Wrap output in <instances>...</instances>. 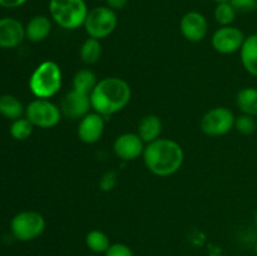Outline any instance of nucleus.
Instances as JSON below:
<instances>
[{"label": "nucleus", "mask_w": 257, "mask_h": 256, "mask_svg": "<svg viewBox=\"0 0 257 256\" xmlns=\"http://www.w3.org/2000/svg\"><path fill=\"white\" fill-rule=\"evenodd\" d=\"M253 220H255V225L257 226V210H256V212H255V218H253Z\"/></svg>", "instance_id": "nucleus-32"}, {"label": "nucleus", "mask_w": 257, "mask_h": 256, "mask_svg": "<svg viewBox=\"0 0 257 256\" xmlns=\"http://www.w3.org/2000/svg\"><path fill=\"white\" fill-rule=\"evenodd\" d=\"M28 0H0V7L7 8V9H15L22 5H24Z\"/></svg>", "instance_id": "nucleus-29"}, {"label": "nucleus", "mask_w": 257, "mask_h": 256, "mask_svg": "<svg viewBox=\"0 0 257 256\" xmlns=\"http://www.w3.org/2000/svg\"><path fill=\"white\" fill-rule=\"evenodd\" d=\"M25 39V27L12 17L0 18V48L13 49Z\"/></svg>", "instance_id": "nucleus-14"}, {"label": "nucleus", "mask_w": 257, "mask_h": 256, "mask_svg": "<svg viewBox=\"0 0 257 256\" xmlns=\"http://www.w3.org/2000/svg\"><path fill=\"white\" fill-rule=\"evenodd\" d=\"M45 218L37 211H22L13 217L10 231L19 241H32L43 235L45 231Z\"/></svg>", "instance_id": "nucleus-6"}, {"label": "nucleus", "mask_w": 257, "mask_h": 256, "mask_svg": "<svg viewBox=\"0 0 257 256\" xmlns=\"http://www.w3.org/2000/svg\"><path fill=\"white\" fill-rule=\"evenodd\" d=\"M236 115L226 107H215L206 112L201 118L200 127L210 137H221L235 128Z\"/></svg>", "instance_id": "nucleus-8"}, {"label": "nucleus", "mask_w": 257, "mask_h": 256, "mask_svg": "<svg viewBox=\"0 0 257 256\" xmlns=\"http://www.w3.org/2000/svg\"><path fill=\"white\" fill-rule=\"evenodd\" d=\"M104 256H135L132 248L123 242H114L105 251Z\"/></svg>", "instance_id": "nucleus-27"}, {"label": "nucleus", "mask_w": 257, "mask_h": 256, "mask_svg": "<svg viewBox=\"0 0 257 256\" xmlns=\"http://www.w3.org/2000/svg\"><path fill=\"white\" fill-rule=\"evenodd\" d=\"M48 9L50 19L65 30L83 27L89 12L85 0H49Z\"/></svg>", "instance_id": "nucleus-4"}, {"label": "nucleus", "mask_w": 257, "mask_h": 256, "mask_svg": "<svg viewBox=\"0 0 257 256\" xmlns=\"http://www.w3.org/2000/svg\"><path fill=\"white\" fill-rule=\"evenodd\" d=\"M118 25V17L115 10L109 7H95L89 9L83 28L88 37L102 40L109 37Z\"/></svg>", "instance_id": "nucleus-5"}, {"label": "nucleus", "mask_w": 257, "mask_h": 256, "mask_svg": "<svg viewBox=\"0 0 257 256\" xmlns=\"http://www.w3.org/2000/svg\"><path fill=\"white\" fill-rule=\"evenodd\" d=\"M240 60L246 72L257 78V33L246 37L240 49Z\"/></svg>", "instance_id": "nucleus-17"}, {"label": "nucleus", "mask_w": 257, "mask_h": 256, "mask_svg": "<svg viewBox=\"0 0 257 256\" xmlns=\"http://www.w3.org/2000/svg\"><path fill=\"white\" fill-rule=\"evenodd\" d=\"M237 13H253L257 10V0H230Z\"/></svg>", "instance_id": "nucleus-28"}, {"label": "nucleus", "mask_w": 257, "mask_h": 256, "mask_svg": "<svg viewBox=\"0 0 257 256\" xmlns=\"http://www.w3.org/2000/svg\"><path fill=\"white\" fill-rule=\"evenodd\" d=\"M99 80L97 79V75L93 70L90 69H79L73 77V89L77 92L84 93V94L90 95L93 89L95 88L97 83Z\"/></svg>", "instance_id": "nucleus-20"}, {"label": "nucleus", "mask_w": 257, "mask_h": 256, "mask_svg": "<svg viewBox=\"0 0 257 256\" xmlns=\"http://www.w3.org/2000/svg\"><path fill=\"white\" fill-rule=\"evenodd\" d=\"M88 256H99V255H95V253H92V255H88Z\"/></svg>", "instance_id": "nucleus-34"}, {"label": "nucleus", "mask_w": 257, "mask_h": 256, "mask_svg": "<svg viewBox=\"0 0 257 256\" xmlns=\"http://www.w3.org/2000/svg\"><path fill=\"white\" fill-rule=\"evenodd\" d=\"M79 57L82 62L85 63V64H95L100 59V57H102V44H100V40L88 37L80 45Z\"/></svg>", "instance_id": "nucleus-21"}, {"label": "nucleus", "mask_w": 257, "mask_h": 256, "mask_svg": "<svg viewBox=\"0 0 257 256\" xmlns=\"http://www.w3.org/2000/svg\"><path fill=\"white\" fill-rule=\"evenodd\" d=\"M142 157L151 173L158 177H168L182 167L185 152L176 141L160 137L146 145Z\"/></svg>", "instance_id": "nucleus-1"}, {"label": "nucleus", "mask_w": 257, "mask_h": 256, "mask_svg": "<svg viewBox=\"0 0 257 256\" xmlns=\"http://www.w3.org/2000/svg\"><path fill=\"white\" fill-rule=\"evenodd\" d=\"M105 128V118L95 112H89L79 119L78 123V138L83 143L94 145L103 137Z\"/></svg>", "instance_id": "nucleus-13"}, {"label": "nucleus", "mask_w": 257, "mask_h": 256, "mask_svg": "<svg viewBox=\"0 0 257 256\" xmlns=\"http://www.w3.org/2000/svg\"><path fill=\"white\" fill-rule=\"evenodd\" d=\"M33 130H34V125L32 124V122L27 117H22L13 120L12 125H10V135L14 140L25 141L32 136Z\"/></svg>", "instance_id": "nucleus-24"}, {"label": "nucleus", "mask_w": 257, "mask_h": 256, "mask_svg": "<svg viewBox=\"0 0 257 256\" xmlns=\"http://www.w3.org/2000/svg\"><path fill=\"white\" fill-rule=\"evenodd\" d=\"M235 130L241 135H252L257 130L255 117L248 114H240L235 119Z\"/></svg>", "instance_id": "nucleus-25"}, {"label": "nucleus", "mask_w": 257, "mask_h": 256, "mask_svg": "<svg viewBox=\"0 0 257 256\" xmlns=\"http://www.w3.org/2000/svg\"><path fill=\"white\" fill-rule=\"evenodd\" d=\"M255 253H256V256H257V241H256V245H255Z\"/></svg>", "instance_id": "nucleus-33"}, {"label": "nucleus", "mask_w": 257, "mask_h": 256, "mask_svg": "<svg viewBox=\"0 0 257 256\" xmlns=\"http://www.w3.org/2000/svg\"><path fill=\"white\" fill-rule=\"evenodd\" d=\"M24 113V105L15 95H0V114L4 115L8 119L15 120L18 118H22Z\"/></svg>", "instance_id": "nucleus-19"}, {"label": "nucleus", "mask_w": 257, "mask_h": 256, "mask_svg": "<svg viewBox=\"0 0 257 256\" xmlns=\"http://www.w3.org/2000/svg\"><path fill=\"white\" fill-rule=\"evenodd\" d=\"M52 19L45 15H35L25 25V38L32 43H40L52 33Z\"/></svg>", "instance_id": "nucleus-15"}, {"label": "nucleus", "mask_w": 257, "mask_h": 256, "mask_svg": "<svg viewBox=\"0 0 257 256\" xmlns=\"http://www.w3.org/2000/svg\"><path fill=\"white\" fill-rule=\"evenodd\" d=\"M105 2H107V7L115 10V12L122 10L128 4V0H105Z\"/></svg>", "instance_id": "nucleus-30"}, {"label": "nucleus", "mask_w": 257, "mask_h": 256, "mask_svg": "<svg viewBox=\"0 0 257 256\" xmlns=\"http://www.w3.org/2000/svg\"><path fill=\"white\" fill-rule=\"evenodd\" d=\"M236 15H237V12L230 2L218 3L215 8V12H213V18H215L216 23L220 24V27L232 25V23L236 19Z\"/></svg>", "instance_id": "nucleus-23"}, {"label": "nucleus", "mask_w": 257, "mask_h": 256, "mask_svg": "<svg viewBox=\"0 0 257 256\" xmlns=\"http://www.w3.org/2000/svg\"><path fill=\"white\" fill-rule=\"evenodd\" d=\"M131 97L132 89L130 84L118 77L100 79L89 95L92 110L104 118L124 109L130 103Z\"/></svg>", "instance_id": "nucleus-2"}, {"label": "nucleus", "mask_w": 257, "mask_h": 256, "mask_svg": "<svg viewBox=\"0 0 257 256\" xmlns=\"http://www.w3.org/2000/svg\"><path fill=\"white\" fill-rule=\"evenodd\" d=\"M92 109L90 98L88 94L72 89L63 97L60 102V110L64 117L70 119H82Z\"/></svg>", "instance_id": "nucleus-12"}, {"label": "nucleus", "mask_w": 257, "mask_h": 256, "mask_svg": "<svg viewBox=\"0 0 257 256\" xmlns=\"http://www.w3.org/2000/svg\"><path fill=\"white\" fill-rule=\"evenodd\" d=\"M162 120H161L158 115L146 114L138 122L137 135L147 145V143H151L160 138L161 133H162Z\"/></svg>", "instance_id": "nucleus-16"}, {"label": "nucleus", "mask_w": 257, "mask_h": 256, "mask_svg": "<svg viewBox=\"0 0 257 256\" xmlns=\"http://www.w3.org/2000/svg\"><path fill=\"white\" fill-rule=\"evenodd\" d=\"M212 2H215L216 4H218V3H225V2H230V0H212Z\"/></svg>", "instance_id": "nucleus-31"}, {"label": "nucleus", "mask_w": 257, "mask_h": 256, "mask_svg": "<svg viewBox=\"0 0 257 256\" xmlns=\"http://www.w3.org/2000/svg\"><path fill=\"white\" fill-rule=\"evenodd\" d=\"M246 37L242 30L233 25L220 27L211 38L213 49L220 54H233L240 52Z\"/></svg>", "instance_id": "nucleus-9"}, {"label": "nucleus", "mask_w": 257, "mask_h": 256, "mask_svg": "<svg viewBox=\"0 0 257 256\" xmlns=\"http://www.w3.org/2000/svg\"><path fill=\"white\" fill-rule=\"evenodd\" d=\"M85 245L95 255H104L112 243L107 233L100 230H92L85 235Z\"/></svg>", "instance_id": "nucleus-22"}, {"label": "nucleus", "mask_w": 257, "mask_h": 256, "mask_svg": "<svg viewBox=\"0 0 257 256\" xmlns=\"http://www.w3.org/2000/svg\"><path fill=\"white\" fill-rule=\"evenodd\" d=\"M180 32L186 40L192 43L201 42L208 33V22L200 12H188L181 18Z\"/></svg>", "instance_id": "nucleus-10"}, {"label": "nucleus", "mask_w": 257, "mask_h": 256, "mask_svg": "<svg viewBox=\"0 0 257 256\" xmlns=\"http://www.w3.org/2000/svg\"><path fill=\"white\" fill-rule=\"evenodd\" d=\"M118 183V175L114 171H108L104 175L100 177L99 180V188L104 192H109V191L114 190V187Z\"/></svg>", "instance_id": "nucleus-26"}, {"label": "nucleus", "mask_w": 257, "mask_h": 256, "mask_svg": "<svg viewBox=\"0 0 257 256\" xmlns=\"http://www.w3.org/2000/svg\"><path fill=\"white\" fill-rule=\"evenodd\" d=\"M236 105L242 114L257 117V88L245 87L236 94Z\"/></svg>", "instance_id": "nucleus-18"}, {"label": "nucleus", "mask_w": 257, "mask_h": 256, "mask_svg": "<svg viewBox=\"0 0 257 256\" xmlns=\"http://www.w3.org/2000/svg\"><path fill=\"white\" fill-rule=\"evenodd\" d=\"M146 143L143 142L142 138L137 133L132 132L123 133V135L118 136L114 140V143H113L114 155L119 160L125 161V162L140 158L143 155Z\"/></svg>", "instance_id": "nucleus-11"}, {"label": "nucleus", "mask_w": 257, "mask_h": 256, "mask_svg": "<svg viewBox=\"0 0 257 256\" xmlns=\"http://www.w3.org/2000/svg\"><path fill=\"white\" fill-rule=\"evenodd\" d=\"M62 115L60 107H58L50 99L37 98L25 107V117L32 122L34 127L45 128V130L55 127L59 124Z\"/></svg>", "instance_id": "nucleus-7"}, {"label": "nucleus", "mask_w": 257, "mask_h": 256, "mask_svg": "<svg viewBox=\"0 0 257 256\" xmlns=\"http://www.w3.org/2000/svg\"><path fill=\"white\" fill-rule=\"evenodd\" d=\"M63 84L60 65L54 60L40 63L29 78V89L35 98L50 99L59 93Z\"/></svg>", "instance_id": "nucleus-3"}]
</instances>
